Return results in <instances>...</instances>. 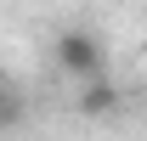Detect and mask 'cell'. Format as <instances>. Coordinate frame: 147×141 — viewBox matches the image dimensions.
<instances>
[{
  "label": "cell",
  "mask_w": 147,
  "mask_h": 141,
  "mask_svg": "<svg viewBox=\"0 0 147 141\" xmlns=\"http://www.w3.org/2000/svg\"><path fill=\"white\" fill-rule=\"evenodd\" d=\"M57 68L68 73V79H91V73H108V40L96 34V28H62L51 45Z\"/></svg>",
  "instance_id": "6da1fadb"
},
{
  "label": "cell",
  "mask_w": 147,
  "mask_h": 141,
  "mask_svg": "<svg viewBox=\"0 0 147 141\" xmlns=\"http://www.w3.org/2000/svg\"><path fill=\"white\" fill-rule=\"evenodd\" d=\"M119 107H125V90H119V79H108V73L79 79V102H74V113H79V119H113Z\"/></svg>",
  "instance_id": "7a4b0ae2"
},
{
  "label": "cell",
  "mask_w": 147,
  "mask_h": 141,
  "mask_svg": "<svg viewBox=\"0 0 147 141\" xmlns=\"http://www.w3.org/2000/svg\"><path fill=\"white\" fill-rule=\"evenodd\" d=\"M0 102H6V73H0Z\"/></svg>",
  "instance_id": "3957f363"
}]
</instances>
